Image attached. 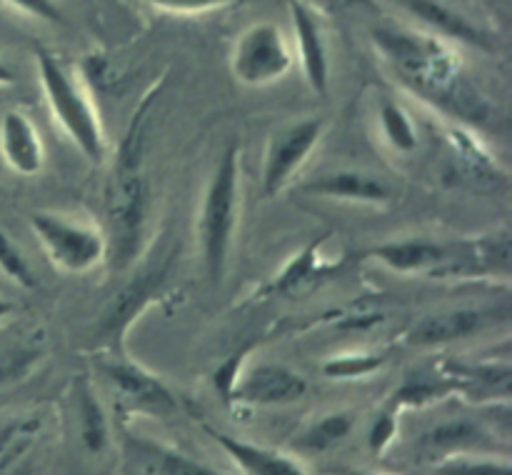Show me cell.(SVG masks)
I'll return each instance as SVG.
<instances>
[{
    "label": "cell",
    "mask_w": 512,
    "mask_h": 475,
    "mask_svg": "<svg viewBox=\"0 0 512 475\" xmlns=\"http://www.w3.org/2000/svg\"><path fill=\"white\" fill-rule=\"evenodd\" d=\"M370 38L400 83L418 98L445 110L460 123L483 125L490 118L488 100L470 83L463 58L448 40L435 33L390 25L375 28Z\"/></svg>",
    "instance_id": "1"
},
{
    "label": "cell",
    "mask_w": 512,
    "mask_h": 475,
    "mask_svg": "<svg viewBox=\"0 0 512 475\" xmlns=\"http://www.w3.org/2000/svg\"><path fill=\"white\" fill-rule=\"evenodd\" d=\"M150 103L153 100L145 98L130 120L125 138L120 140L113 178H110L108 255L115 260V268H128L143 248L145 220H148V180L143 170V148Z\"/></svg>",
    "instance_id": "2"
},
{
    "label": "cell",
    "mask_w": 512,
    "mask_h": 475,
    "mask_svg": "<svg viewBox=\"0 0 512 475\" xmlns=\"http://www.w3.org/2000/svg\"><path fill=\"white\" fill-rule=\"evenodd\" d=\"M240 213V148L228 145L220 155L208 185L198 215V240L203 255L205 275L213 285L223 280L228 270L230 248H233L235 228Z\"/></svg>",
    "instance_id": "3"
},
{
    "label": "cell",
    "mask_w": 512,
    "mask_h": 475,
    "mask_svg": "<svg viewBox=\"0 0 512 475\" xmlns=\"http://www.w3.org/2000/svg\"><path fill=\"white\" fill-rule=\"evenodd\" d=\"M35 65H38V78L43 85L45 100H48L50 115L55 123L63 128L70 143L90 160V163H103L108 155L105 145L103 125H100L98 110L93 100L85 93L70 68L60 63L50 50L35 48Z\"/></svg>",
    "instance_id": "4"
},
{
    "label": "cell",
    "mask_w": 512,
    "mask_h": 475,
    "mask_svg": "<svg viewBox=\"0 0 512 475\" xmlns=\"http://www.w3.org/2000/svg\"><path fill=\"white\" fill-rule=\"evenodd\" d=\"M30 228L50 263L65 273H88L108 258V238L95 225L38 210L30 215Z\"/></svg>",
    "instance_id": "5"
},
{
    "label": "cell",
    "mask_w": 512,
    "mask_h": 475,
    "mask_svg": "<svg viewBox=\"0 0 512 475\" xmlns=\"http://www.w3.org/2000/svg\"><path fill=\"white\" fill-rule=\"evenodd\" d=\"M293 65L288 43L275 23H255L235 40L230 55V70L235 78L250 88L270 85L283 78Z\"/></svg>",
    "instance_id": "6"
},
{
    "label": "cell",
    "mask_w": 512,
    "mask_h": 475,
    "mask_svg": "<svg viewBox=\"0 0 512 475\" xmlns=\"http://www.w3.org/2000/svg\"><path fill=\"white\" fill-rule=\"evenodd\" d=\"M325 133L323 118H305L293 125H285L283 130L270 138L268 150L263 160V193L278 195L290 180L295 178L305 160L310 158L320 145Z\"/></svg>",
    "instance_id": "7"
},
{
    "label": "cell",
    "mask_w": 512,
    "mask_h": 475,
    "mask_svg": "<svg viewBox=\"0 0 512 475\" xmlns=\"http://www.w3.org/2000/svg\"><path fill=\"white\" fill-rule=\"evenodd\" d=\"M308 393L303 375L278 363H260L240 373L230 388L228 400L243 405H288Z\"/></svg>",
    "instance_id": "8"
},
{
    "label": "cell",
    "mask_w": 512,
    "mask_h": 475,
    "mask_svg": "<svg viewBox=\"0 0 512 475\" xmlns=\"http://www.w3.org/2000/svg\"><path fill=\"white\" fill-rule=\"evenodd\" d=\"M105 375H108L110 385H113L115 398H118V403L125 410L158 415V418L173 415L178 410L175 395L155 375L138 368L135 363L115 360V363L105 365Z\"/></svg>",
    "instance_id": "9"
},
{
    "label": "cell",
    "mask_w": 512,
    "mask_h": 475,
    "mask_svg": "<svg viewBox=\"0 0 512 475\" xmlns=\"http://www.w3.org/2000/svg\"><path fill=\"white\" fill-rule=\"evenodd\" d=\"M288 5L295 28V43H298L300 68H303V75L310 88L318 95H325L330 88V63L323 30H320L313 8L305 0H288Z\"/></svg>",
    "instance_id": "10"
},
{
    "label": "cell",
    "mask_w": 512,
    "mask_h": 475,
    "mask_svg": "<svg viewBox=\"0 0 512 475\" xmlns=\"http://www.w3.org/2000/svg\"><path fill=\"white\" fill-rule=\"evenodd\" d=\"M300 193L325 200H345V203L385 205L393 200V190L373 175L358 170H338V173L318 175L300 188Z\"/></svg>",
    "instance_id": "11"
},
{
    "label": "cell",
    "mask_w": 512,
    "mask_h": 475,
    "mask_svg": "<svg viewBox=\"0 0 512 475\" xmlns=\"http://www.w3.org/2000/svg\"><path fill=\"white\" fill-rule=\"evenodd\" d=\"M0 153L5 163L20 175L40 173L45 163L43 140L33 120L20 110H8L0 123Z\"/></svg>",
    "instance_id": "12"
},
{
    "label": "cell",
    "mask_w": 512,
    "mask_h": 475,
    "mask_svg": "<svg viewBox=\"0 0 512 475\" xmlns=\"http://www.w3.org/2000/svg\"><path fill=\"white\" fill-rule=\"evenodd\" d=\"M378 263L395 273H443L445 263L450 260L448 248L435 240L408 238V240H390V243L375 245L370 250Z\"/></svg>",
    "instance_id": "13"
},
{
    "label": "cell",
    "mask_w": 512,
    "mask_h": 475,
    "mask_svg": "<svg viewBox=\"0 0 512 475\" xmlns=\"http://www.w3.org/2000/svg\"><path fill=\"white\" fill-rule=\"evenodd\" d=\"M495 320L493 310H453V313H440L423 318L408 333L410 345H440L450 340H463L480 333Z\"/></svg>",
    "instance_id": "14"
},
{
    "label": "cell",
    "mask_w": 512,
    "mask_h": 475,
    "mask_svg": "<svg viewBox=\"0 0 512 475\" xmlns=\"http://www.w3.org/2000/svg\"><path fill=\"white\" fill-rule=\"evenodd\" d=\"M205 433L248 475H305L303 468L293 458L278 453V450L260 448V445L245 443V440L230 438V435L220 433V430L210 428V425H205Z\"/></svg>",
    "instance_id": "15"
},
{
    "label": "cell",
    "mask_w": 512,
    "mask_h": 475,
    "mask_svg": "<svg viewBox=\"0 0 512 475\" xmlns=\"http://www.w3.org/2000/svg\"><path fill=\"white\" fill-rule=\"evenodd\" d=\"M415 18L423 20L425 25L435 30L440 38L445 40H460V43L475 45V48H490V38L470 23L465 15L455 13L448 5L438 3V0H400Z\"/></svg>",
    "instance_id": "16"
},
{
    "label": "cell",
    "mask_w": 512,
    "mask_h": 475,
    "mask_svg": "<svg viewBox=\"0 0 512 475\" xmlns=\"http://www.w3.org/2000/svg\"><path fill=\"white\" fill-rule=\"evenodd\" d=\"M445 378L453 383V388H465L470 395H510V365L508 363H488V365H463V363H445Z\"/></svg>",
    "instance_id": "17"
},
{
    "label": "cell",
    "mask_w": 512,
    "mask_h": 475,
    "mask_svg": "<svg viewBox=\"0 0 512 475\" xmlns=\"http://www.w3.org/2000/svg\"><path fill=\"white\" fill-rule=\"evenodd\" d=\"M490 445V435L473 420H450L438 425L423 438V448L433 453H458V450H473Z\"/></svg>",
    "instance_id": "18"
},
{
    "label": "cell",
    "mask_w": 512,
    "mask_h": 475,
    "mask_svg": "<svg viewBox=\"0 0 512 475\" xmlns=\"http://www.w3.org/2000/svg\"><path fill=\"white\" fill-rule=\"evenodd\" d=\"M163 280V270H148V273L140 275L133 285H130L125 293H120L118 303L115 308H110V313L105 315L103 320V330L108 333V338L113 335H120L125 330V325L135 318V313L140 310V305L155 293V288L160 285Z\"/></svg>",
    "instance_id": "19"
},
{
    "label": "cell",
    "mask_w": 512,
    "mask_h": 475,
    "mask_svg": "<svg viewBox=\"0 0 512 475\" xmlns=\"http://www.w3.org/2000/svg\"><path fill=\"white\" fill-rule=\"evenodd\" d=\"M378 120L390 148L400 150V153H410V150L418 148V133H415L413 120L398 103L383 100L378 110Z\"/></svg>",
    "instance_id": "20"
},
{
    "label": "cell",
    "mask_w": 512,
    "mask_h": 475,
    "mask_svg": "<svg viewBox=\"0 0 512 475\" xmlns=\"http://www.w3.org/2000/svg\"><path fill=\"white\" fill-rule=\"evenodd\" d=\"M355 418L350 413H330L315 420L303 435H300V445L305 450H328L345 440L353 430Z\"/></svg>",
    "instance_id": "21"
},
{
    "label": "cell",
    "mask_w": 512,
    "mask_h": 475,
    "mask_svg": "<svg viewBox=\"0 0 512 475\" xmlns=\"http://www.w3.org/2000/svg\"><path fill=\"white\" fill-rule=\"evenodd\" d=\"M138 448L143 450L145 458L155 465L160 475H223L208 465L198 463V460L188 458V455L178 453V450L163 448V445L138 443Z\"/></svg>",
    "instance_id": "22"
},
{
    "label": "cell",
    "mask_w": 512,
    "mask_h": 475,
    "mask_svg": "<svg viewBox=\"0 0 512 475\" xmlns=\"http://www.w3.org/2000/svg\"><path fill=\"white\" fill-rule=\"evenodd\" d=\"M80 433H83L85 448L100 453L108 445V423L105 413L95 395L88 388H80Z\"/></svg>",
    "instance_id": "23"
},
{
    "label": "cell",
    "mask_w": 512,
    "mask_h": 475,
    "mask_svg": "<svg viewBox=\"0 0 512 475\" xmlns=\"http://www.w3.org/2000/svg\"><path fill=\"white\" fill-rule=\"evenodd\" d=\"M320 240L315 245H310V248H305L303 253L298 255V258H293L288 263V268L283 270V273L275 278V283L270 285V293H295L298 288H303V285L310 283V278H315V275L320 273L318 268V260H315V250H318Z\"/></svg>",
    "instance_id": "24"
},
{
    "label": "cell",
    "mask_w": 512,
    "mask_h": 475,
    "mask_svg": "<svg viewBox=\"0 0 512 475\" xmlns=\"http://www.w3.org/2000/svg\"><path fill=\"white\" fill-rule=\"evenodd\" d=\"M385 358L375 353H345L328 358L323 365V373L328 378L335 380H355L365 378V375H373L375 370L383 368Z\"/></svg>",
    "instance_id": "25"
},
{
    "label": "cell",
    "mask_w": 512,
    "mask_h": 475,
    "mask_svg": "<svg viewBox=\"0 0 512 475\" xmlns=\"http://www.w3.org/2000/svg\"><path fill=\"white\" fill-rule=\"evenodd\" d=\"M35 430H38V423H33V420L13 423L0 430V475H8L10 468L18 463V458H23L28 445L33 443Z\"/></svg>",
    "instance_id": "26"
},
{
    "label": "cell",
    "mask_w": 512,
    "mask_h": 475,
    "mask_svg": "<svg viewBox=\"0 0 512 475\" xmlns=\"http://www.w3.org/2000/svg\"><path fill=\"white\" fill-rule=\"evenodd\" d=\"M438 475H512L510 463L505 458H460L448 455L435 468Z\"/></svg>",
    "instance_id": "27"
},
{
    "label": "cell",
    "mask_w": 512,
    "mask_h": 475,
    "mask_svg": "<svg viewBox=\"0 0 512 475\" xmlns=\"http://www.w3.org/2000/svg\"><path fill=\"white\" fill-rule=\"evenodd\" d=\"M0 273L13 280L20 288H35V273L28 260L18 250V245L0 230Z\"/></svg>",
    "instance_id": "28"
},
{
    "label": "cell",
    "mask_w": 512,
    "mask_h": 475,
    "mask_svg": "<svg viewBox=\"0 0 512 475\" xmlns=\"http://www.w3.org/2000/svg\"><path fill=\"white\" fill-rule=\"evenodd\" d=\"M35 358H38L35 350H8L5 355H0V385L20 378L28 365L35 363Z\"/></svg>",
    "instance_id": "29"
},
{
    "label": "cell",
    "mask_w": 512,
    "mask_h": 475,
    "mask_svg": "<svg viewBox=\"0 0 512 475\" xmlns=\"http://www.w3.org/2000/svg\"><path fill=\"white\" fill-rule=\"evenodd\" d=\"M3 3L13 5V8L20 10V13L33 15V18L38 20H45V23H58V25L65 23L63 13H60L55 0H3Z\"/></svg>",
    "instance_id": "30"
},
{
    "label": "cell",
    "mask_w": 512,
    "mask_h": 475,
    "mask_svg": "<svg viewBox=\"0 0 512 475\" xmlns=\"http://www.w3.org/2000/svg\"><path fill=\"white\" fill-rule=\"evenodd\" d=\"M395 413H398V410L393 408L383 410V413L378 415V420L373 423V428H370V448H373L375 453H383V450L388 448L390 440H393L395 430H398Z\"/></svg>",
    "instance_id": "31"
},
{
    "label": "cell",
    "mask_w": 512,
    "mask_h": 475,
    "mask_svg": "<svg viewBox=\"0 0 512 475\" xmlns=\"http://www.w3.org/2000/svg\"><path fill=\"white\" fill-rule=\"evenodd\" d=\"M145 3L160 10H170V13H203V10L223 8L235 0H145Z\"/></svg>",
    "instance_id": "32"
},
{
    "label": "cell",
    "mask_w": 512,
    "mask_h": 475,
    "mask_svg": "<svg viewBox=\"0 0 512 475\" xmlns=\"http://www.w3.org/2000/svg\"><path fill=\"white\" fill-rule=\"evenodd\" d=\"M13 83H15V73L3 63V60H0V85H13Z\"/></svg>",
    "instance_id": "33"
},
{
    "label": "cell",
    "mask_w": 512,
    "mask_h": 475,
    "mask_svg": "<svg viewBox=\"0 0 512 475\" xmlns=\"http://www.w3.org/2000/svg\"><path fill=\"white\" fill-rule=\"evenodd\" d=\"M310 3H313L315 8L323 10V13H330V10L335 8V0H310Z\"/></svg>",
    "instance_id": "34"
},
{
    "label": "cell",
    "mask_w": 512,
    "mask_h": 475,
    "mask_svg": "<svg viewBox=\"0 0 512 475\" xmlns=\"http://www.w3.org/2000/svg\"><path fill=\"white\" fill-rule=\"evenodd\" d=\"M13 310H15V305L10 303V300H0V320L8 318V315L13 313Z\"/></svg>",
    "instance_id": "35"
},
{
    "label": "cell",
    "mask_w": 512,
    "mask_h": 475,
    "mask_svg": "<svg viewBox=\"0 0 512 475\" xmlns=\"http://www.w3.org/2000/svg\"><path fill=\"white\" fill-rule=\"evenodd\" d=\"M343 475H373V473H360V470H348V473H343Z\"/></svg>",
    "instance_id": "36"
}]
</instances>
